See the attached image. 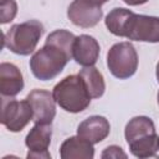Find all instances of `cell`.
<instances>
[{
    "label": "cell",
    "mask_w": 159,
    "mask_h": 159,
    "mask_svg": "<svg viewBox=\"0 0 159 159\" xmlns=\"http://www.w3.org/2000/svg\"><path fill=\"white\" fill-rule=\"evenodd\" d=\"M111 132L109 122L102 116H91L80 123L77 127V135L88 140L92 144L104 140Z\"/></svg>",
    "instance_id": "obj_12"
},
{
    "label": "cell",
    "mask_w": 159,
    "mask_h": 159,
    "mask_svg": "<svg viewBox=\"0 0 159 159\" xmlns=\"http://www.w3.org/2000/svg\"><path fill=\"white\" fill-rule=\"evenodd\" d=\"M60 157L62 159H92L94 148L92 143L80 135L70 137L61 144Z\"/></svg>",
    "instance_id": "obj_14"
},
{
    "label": "cell",
    "mask_w": 159,
    "mask_h": 159,
    "mask_svg": "<svg viewBox=\"0 0 159 159\" xmlns=\"http://www.w3.org/2000/svg\"><path fill=\"white\" fill-rule=\"evenodd\" d=\"M86 2H88V4H91V5H93V6H102L103 4H106L108 0H84Z\"/></svg>",
    "instance_id": "obj_19"
},
{
    "label": "cell",
    "mask_w": 159,
    "mask_h": 159,
    "mask_svg": "<svg viewBox=\"0 0 159 159\" xmlns=\"http://www.w3.org/2000/svg\"><path fill=\"white\" fill-rule=\"evenodd\" d=\"M155 73H157V80L159 82V62L157 63V71H155Z\"/></svg>",
    "instance_id": "obj_20"
},
{
    "label": "cell",
    "mask_w": 159,
    "mask_h": 159,
    "mask_svg": "<svg viewBox=\"0 0 159 159\" xmlns=\"http://www.w3.org/2000/svg\"><path fill=\"white\" fill-rule=\"evenodd\" d=\"M99 43L98 41L89 35L76 36L72 46V57L73 60L83 66H93L99 57Z\"/></svg>",
    "instance_id": "obj_11"
},
{
    "label": "cell",
    "mask_w": 159,
    "mask_h": 159,
    "mask_svg": "<svg viewBox=\"0 0 159 159\" xmlns=\"http://www.w3.org/2000/svg\"><path fill=\"white\" fill-rule=\"evenodd\" d=\"M127 5H130V6H138V5H143L145 4L148 0H123Z\"/></svg>",
    "instance_id": "obj_18"
},
{
    "label": "cell",
    "mask_w": 159,
    "mask_h": 159,
    "mask_svg": "<svg viewBox=\"0 0 159 159\" xmlns=\"http://www.w3.org/2000/svg\"><path fill=\"white\" fill-rule=\"evenodd\" d=\"M0 10H1V24H7L10 21L14 20V17L16 16L17 12V4L15 0H1V5H0Z\"/></svg>",
    "instance_id": "obj_16"
},
{
    "label": "cell",
    "mask_w": 159,
    "mask_h": 159,
    "mask_svg": "<svg viewBox=\"0 0 159 159\" xmlns=\"http://www.w3.org/2000/svg\"><path fill=\"white\" fill-rule=\"evenodd\" d=\"M71 58L70 52L53 43L45 42V46L30 58V70L37 80L48 81L58 76Z\"/></svg>",
    "instance_id": "obj_4"
},
{
    "label": "cell",
    "mask_w": 159,
    "mask_h": 159,
    "mask_svg": "<svg viewBox=\"0 0 159 159\" xmlns=\"http://www.w3.org/2000/svg\"><path fill=\"white\" fill-rule=\"evenodd\" d=\"M158 104H159V92H158Z\"/></svg>",
    "instance_id": "obj_21"
},
{
    "label": "cell",
    "mask_w": 159,
    "mask_h": 159,
    "mask_svg": "<svg viewBox=\"0 0 159 159\" xmlns=\"http://www.w3.org/2000/svg\"><path fill=\"white\" fill-rule=\"evenodd\" d=\"M43 31V25L37 20L15 24L4 35V46L16 55L27 56L35 51Z\"/></svg>",
    "instance_id": "obj_5"
},
{
    "label": "cell",
    "mask_w": 159,
    "mask_h": 159,
    "mask_svg": "<svg viewBox=\"0 0 159 159\" xmlns=\"http://www.w3.org/2000/svg\"><path fill=\"white\" fill-rule=\"evenodd\" d=\"M101 157L103 158V159H109V158H113V159H119V158H123V159H125L127 158V154L123 152V149L120 148V147H118V145H109V147H107L103 152H102V154H101Z\"/></svg>",
    "instance_id": "obj_17"
},
{
    "label": "cell",
    "mask_w": 159,
    "mask_h": 159,
    "mask_svg": "<svg viewBox=\"0 0 159 159\" xmlns=\"http://www.w3.org/2000/svg\"><path fill=\"white\" fill-rule=\"evenodd\" d=\"M52 94L56 103L70 113L83 112L92 99L80 75H70L61 80L53 87Z\"/></svg>",
    "instance_id": "obj_3"
},
{
    "label": "cell",
    "mask_w": 159,
    "mask_h": 159,
    "mask_svg": "<svg viewBox=\"0 0 159 159\" xmlns=\"http://www.w3.org/2000/svg\"><path fill=\"white\" fill-rule=\"evenodd\" d=\"M24 89V77L17 66L9 62L0 65V92L2 97H15Z\"/></svg>",
    "instance_id": "obj_13"
},
{
    "label": "cell",
    "mask_w": 159,
    "mask_h": 159,
    "mask_svg": "<svg viewBox=\"0 0 159 159\" xmlns=\"http://www.w3.org/2000/svg\"><path fill=\"white\" fill-rule=\"evenodd\" d=\"M103 16V11L99 6H93L84 0H73L67 9V17L70 21L83 29L96 26Z\"/></svg>",
    "instance_id": "obj_10"
},
{
    "label": "cell",
    "mask_w": 159,
    "mask_h": 159,
    "mask_svg": "<svg viewBox=\"0 0 159 159\" xmlns=\"http://www.w3.org/2000/svg\"><path fill=\"white\" fill-rule=\"evenodd\" d=\"M34 113L30 103L24 101L6 99L2 97L1 102V124L10 132H21L32 120Z\"/></svg>",
    "instance_id": "obj_7"
},
{
    "label": "cell",
    "mask_w": 159,
    "mask_h": 159,
    "mask_svg": "<svg viewBox=\"0 0 159 159\" xmlns=\"http://www.w3.org/2000/svg\"><path fill=\"white\" fill-rule=\"evenodd\" d=\"M124 137L130 153L137 158L155 157L159 150V135L154 122L145 116L133 117L125 125Z\"/></svg>",
    "instance_id": "obj_2"
},
{
    "label": "cell",
    "mask_w": 159,
    "mask_h": 159,
    "mask_svg": "<svg viewBox=\"0 0 159 159\" xmlns=\"http://www.w3.org/2000/svg\"><path fill=\"white\" fill-rule=\"evenodd\" d=\"M107 66L109 72L119 80L132 77L138 68L135 47L128 41L114 43L107 53Z\"/></svg>",
    "instance_id": "obj_6"
},
{
    "label": "cell",
    "mask_w": 159,
    "mask_h": 159,
    "mask_svg": "<svg viewBox=\"0 0 159 159\" xmlns=\"http://www.w3.org/2000/svg\"><path fill=\"white\" fill-rule=\"evenodd\" d=\"M34 113L32 120L40 124H51L56 116V101L53 94L46 89L35 88L26 96Z\"/></svg>",
    "instance_id": "obj_8"
},
{
    "label": "cell",
    "mask_w": 159,
    "mask_h": 159,
    "mask_svg": "<svg viewBox=\"0 0 159 159\" xmlns=\"http://www.w3.org/2000/svg\"><path fill=\"white\" fill-rule=\"evenodd\" d=\"M88 92H89V96L92 98H99L103 96L104 91H106V83H104V78H103V75L93 66H89V67H83L80 73H78Z\"/></svg>",
    "instance_id": "obj_15"
},
{
    "label": "cell",
    "mask_w": 159,
    "mask_h": 159,
    "mask_svg": "<svg viewBox=\"0 0 159 159\" xmlns=\"http://www.w3.org/2000/svg\"><path fill=\"white\" fill-rule=\"evenodd\" d=\"M111 34L140 42H159V17L139 15L124 7H114L106 16Z\"/></svg>",
    "instance_id": "obj_1"
},
{
    "label": "cell",
    "mask_w": 159,
    "mask_h": 159,
    "mask_svg": "<svg viewBox=\"0 0 159 159\" xmlns=\"http://www.w3.org/2000/svg\"><path fill=\"white\" fill-rule=\"evenodd\" d=\"M52 127L51 124H40L36 123L26 135L25 144L29 148L27 158H41L50 159L51 154L48 147L51 143Z\"/></svg>",
    "instance_id": "obj_9"
}]
</instances>
